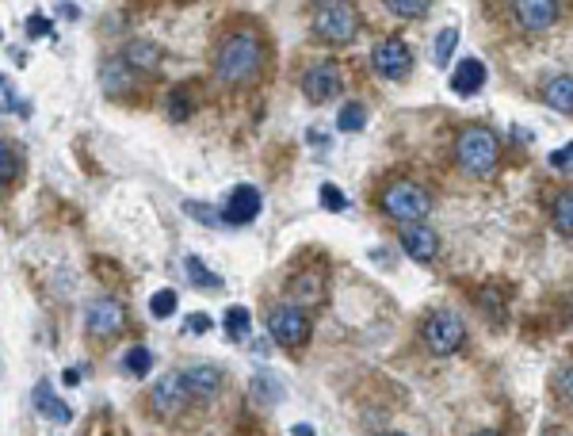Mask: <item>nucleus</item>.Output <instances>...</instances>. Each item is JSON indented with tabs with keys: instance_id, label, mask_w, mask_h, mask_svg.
<instances>
[{
	"instance_id": "f257e3e1",
	"label": "nucleus",
	"mask_w": 573,
	"mask_h": 436,
	"mask_svg": "<svg viewBox=\"0 0 573 436\" xmlns=\"http://www.w3.org/2000/svg\"><path fill=\"white\" fill-rule=\"evenodd\" d=\"M260 69H264V43L253 31H234L222 39L218 54H214V73L226 85H249L260 77Z\"/></svg>"
},
{
	"instance_id": "f03ea898",
	"label": "nucleus",
	"mask_w": 573,
	"mask_h": 436,
	"mask_svg": "<svg viewBox=\"0 0 573 436\" xmlns=\"http://www.w3.org/2000/svg\"><path fill=\"white\" fill-rule=\"evenodd\" d=\"M497 157H501V142L497 134L486 131V127H467L455 142V161L459 169L470 176H486L497 169Z\"/></svg>"
},
{
	"instance_id": "7ed1b4c3",
	"label": "nucleus",
	"mask_w": 573,
	"mask_h": 436,
	"mask_svg": "<svg viewBox=\"0 0 573 436\" xmlns=\"http://www.w3.org/2000/svg\"><path fill=\"white\" fill-rule=\"evenodd\" d=\"M382 211L390 218H398V222H421V218L432 211V196H428L421 184H413V180H394L386 192L379 196Z\"/></svg>"
},
{
	"instance_id": "20e7f679",
	"label": "nucleus",
	"mask_w": 573,
	"mask_h": 436,
	"mask_svg": "<svg viewBox=\"0 0 573 436\" xmlns=\"http://www.w3.org/2000/svg\"><path fill=\"white\" fill-rule=\"evenodd\" d=\"M314 27H318V35L329 46H344V43H352V35H356V27H360V16H356L352 4L333 0V4H321L318 8Z\"/></svg>"
},
{
	"instance_id": "39448f33",
	"label": "nucleus",
	"mask_w": 573,
	"mask_h": 436,
	"mask_svg": "<svg viewBox=\"0 0 573 436\" xmlns=\"http://www.w3.org/2000/svg\"><path fill=\"white\" fill-rule=\"evenodd\" d=\"M467 341V329H463V318L451 314V310H436L432 318L425 322V345L436 356H451V352L463 349Z\"/></svg>"
},
{
	"instance_id": "423d86ee",
	"label": "nucleus",
	"mask_w": 573,
	"mask_h": 436,
	"mask_svg": "<svg viewBox=\"0 0 573 436\" xmlns=\"http://www.w3.org/2000/svg\"><path fill=\"white\" fill-rule=\"evenodd\" d=\"M268 329H272V337H276L283 349H298V345L310 341V318H306V310L295 303L276 306V310L268 314Z\"/></svg>"
},
{
	"instance_id": "0eeeda50",
	"label": "nucleus",
	"mask_w": 573,
	"mask_h": 436,
	"mask_svg": "<svg viewBox=\"0 0 573 436\" xmlns=\"http://www.w3.org/2000/svg\"><path fill=\"white\" fill-rule=\"evenodd\" d=\"M371 66H375V73L390 77V81H402L405 73L413 69V54H409V46L402 39H382L371 50Z\"/></svg>"
},
{
	"instance_id": "6e6552de",
	"label": "nucleus",
	"mask_w": 573,
	"mask_h": 436,
	"mask_svg": "<svg viewBox=\"0 0 573 436\" xmlns=\"http://www.w3.org/2000/svg\"><path fill=\"white\" fill-rule=\"evenodd\" d=\"M85 322L92 337L107 341V337H115L119 329L127 326V310H123V303H115V299H96V303L88 306Z\"/></svg>"
},
{
	"instance_id": "1a4fd4ad",
	"label": "nucleus",
	"mask_w": 573,
	"mask_h": 436,
	"mask_svg": "<svg viewBox=\"0 0 573 436\" xmlns=\"http://www.w3.org/2000/svg\"><path fill=\"white\" fill-rule=\"evenodd\" d=\"M260 192H256L253 184H237L234 192L226 196L222 203V218H226V226H249L256 215H260Z\"/></svg>"
},
{
	"instance_id": "9d476101",
	"label": "nucleus",
	"mask_w": 573,
	"mask_h": 436,
	"mask_svg": "<svg viewBox=\"0 0 573 436\" xmlns=\"http://www.w3.org/2000/svg\"><path fill=\"white\" fill-rule=\"evenodd\" d=\"M398 241H402V249L413 257V261H436V253H440V234L432 230V226H421V222H409V226H402V234H398Z\"/></svg>"
},
{
	"instance_id": "9b49d317",
	"label": "nucleus",
	"mask_w": 573,
	"mask_h": 436,
	"mask_svg": "<svg viewBox=\"0 0 573 436\" xmlns=\"http://www.w3.org/2000/svg\"><path fill=\"white\" fill-rule=\"evenodd\" d=\"M302 92L314 100V104H325L340 92V69L333 62H318L302 73Z\"/></svg>"
},
{
	"instance_id": "f8f14e48",
	"label": "nucleus",
	"mask_w": 573,
	"mask_h": 436,
	"mask_svg": "<svg viewBox=\"0 0 573 436\" xmlns=\"http://www.w3.org/2000/svg\"><path fill=\"white\" fill-rule=\"evenodd\" d=\"M149 402H153L157 414H176V410H184L191 402V391H188V383H184V375H165V379H157Z\"/></svg>"
},
{
	"instance_id": "ddd939ff",
	"label": "nucleus",
	"mask_w": 573,
	"mask_h": 436,
	"mask_svg": "<svg viewBox=\"0 0 573 436\" xmlns=\"http://www.w3.org/2000/svg\"><path fill=\"white\" fill-rule=\"evenodd\" d=\"M512 12H516L524 31H543V27H551L558 20L562 4H554V0H520V4H512Z\"/></svg>"
},
{
	"instance_id": "4468645a",
	"label": "nucleus",
	"mask_w": 573,
	"mask_h": 436,
	"mask_svg": "<svg viewBox=\"0 0 573 436\" xmlns=\"http://www.w3.org/2000/svg\"><path fill=\"white\" fill-rule=\"evenodd\" d=\"M184 375V383H188L191 398H214V394L222 391V371L214 368V364H191L188 371H180Z\"/></svg>"
},
{
	"instance_id": "2eb2a0df",
	"label": "nucleus",
	"mask_w": 573,
	"mask_h": 436,
	"mask_svg": "<svg viewBox=\"0 0 573 436\" xmlns=\"http://www.w3.org/2000/svg\"><path fill=\"white\" fill-rule=\"evenodd\" d=\"M482 85H486V66H482L478 58L459 62L455 73H451V92H455V96H474Z\"/></svg>"
},
{
	"instance_id": "dca6fc26",
	"label": "nucleus",
	"mask_w": 573,
	"mask_h": 436,
	"mask_svg": "<svg viewBox=\"0 0 573 436\" xmlns=\"http://www.w3.org/2000/svg\"><path fill=\"white\" fill-rule=\"evenodd\" d=\"M35 406H39V414L50 417V421H58V425H69V421H73L69 406L50 391V383H39V387H35Z\"/></svg>"
},
{
	"instance_id": "f3484780",
	"label": "nucleus",
	"mask_w": 573,
	"mask_h": 436,
	"mask_svg": "<svg viewBox=\"0 0 573 436\" xmlns=\"http://www.w3.org/2000/svg\"><path fill=\"white\" fill-rule=\"evenodd\" d=\"M543 100L551 104L554 111H573V77L570 73H558L543 85Z\"/></svg>"
},
{
	"instance_id": "a211bd4d",
	"label": "nucleus",
	"mask_w": 573,
	"mask_h": 436,
	"mask_svg": "<svg viewBox=\"0 0 573 436\" xmlns=\"http://www.w3.org/2000/svg\"><path fill=\"white\" fill-rule=\"evenodd\" d=\"M127 66L134 69V73H146V69H157V62H161V50L153 43H146V39H134V43L127 46Z\"/></svg>"
},
{
	"instance_id": "6ab92c4d",
	"label": "nucleus",
	"mask_w": 573,
	"mask_h": 436,
	"mask_svg": "<svg viewBox=\"0 0 573 436\" xmlns=\"http://www.w3.org/2000/svg\"><path fill=\"white\" fill-rule=\"evenodd\" d=\"M134 85V69L127 66V58H115L104 66V88L111 96H123L127 88Z\"/></svg>"
},
{
	"instance_id": "aec40b11",
	"label": "nucleus",
	"mask_w": 573,
	"mask_h": 436,
	"mask_svg": "<svg viewBox=\"0 0 573 436\" xmlns=\"http://www.w3.org/2000/svg\"><path fill=\"white\" fill-rule=\"evenodd\" d=\"M222 326H226V337H230V341H245V337H249V326H253V322H249V310H245V306H230L226 318H222Z\"/></svg>"
},
{
	"instance_id": "412c9836",
	"label": "nucleus",
	"mask_w": 573,
	"mask_h": 436,
	"mask_svg": "<svg viewBox=\"0 0 573 436\" xmlns=\"http://www.w3.org/2000/svg\"><path fill=\"white\" fill-rule=\"evenodd\" d=\"M253 398L260 402V406H272V402H279V398H283V387H279L276 375H268V371H264V375H256V379H253Z\"/></svg>"
},
{
	"instance_id": "4be33fe9",
	"label": "nucleus",
	"mask_w": 573,
	"mask_h": 436,
	"mask_svg": "<svg viewBox=\"0 0 573 436\" xmlns=\"http://www.w3.org/2000/svg\"><path fill=\"white\" fill-rule=\"evenodd\" d=\"M455 43H459V31H455V27L440 31V35H436V46H432V62H436V66H447L451 54H455Z\"/></svg>"
},
{
	"instance_id": "5701e85b",
	"label": "nucleus",
	"mask_w": 573,
	"mask_h": 436,
	"mask_svg": "<svg viewBox=\"0 0 573 436\" xmlns=\"http://www.w3.org/2000/svg\"><path fill=\"white\" fill-rule=\"evenodd\" d=\"M188 280L199 287H207V291H218V287H222V276L207 272V264L199 261V257H188Z\"/></svg>"
},
{
	"instance_id": "b1692460",
	"label": "nucleus",
	"mask_w": 573,
	"mask_h": 436,
	"mask_svg": "<svg viewBox=\"0 0 573 436\" xmlns=\"http://www.w3.org/2000/svg\"><path fill=\"white\" fill-rule=\"evenodd\" d=\"M554 226L562 234H573V192H562L554 199Z\"/></svg>"
},
{
	"instance_id": "393cba45",
	"label": "nucleus",
	"mask_w": 573,
	"mask_h": 436,
	"mask_svg": "<svg viewBox=\"0 0 573 436\" xmlns=\"http://www.w3.org/2000/svg\"><path fill=\"white\" fill-rule=\"evenodd\" d=\"M363 123H367V108H363V104L352 100V104H344V108H340V115H337L340 131H360Z\"/></svg>"
},
{
	"instance_id": "a878e982",
	"label": "nucleus",
	"mask_w": 573,
	"mask_h": 436,
	"mask_svg": "<svg viewBox=\"0 0 573 436\" xmlns=\"http://www.w3.org/2000/svg\"><path fill=\"white\" fill-rule=\"evenodd\" d=\"M386 12L409 16V20H421V16H428V0H386Z\"/></svg>"
},
{
	"instance_id": "bb28decb",
	"label": "nucleus",
	"mask_w": 573,
	"mask_h": 436,
	"mask_svg": "<svg viewBox=\"0 0 573 436\" xmlns=\"http://www.w3.org/2000/svg\"><path fill=\"white\" fill-rule=\"evenodd\" d=\"M123 368H127L130 375H138V379H142V375L153 368V352L142 349V345H138V349H130L127 356H123Z\"/></svg>"
},
{
	"instance_id": "cd10ccee",
	"label": "nucleus",
	"mask_w": 573,
	"mask_h": 436,
	"mask_svg": "<svg viewBox=\"0 0 573 436\" xmlns=\"http://www.w3.org/2000/svg\"><path fill=\"white\" fill-rule=\"evenodd\" d=\"M172 310H176V291H169V287L149 299V314H153V318H169Z\"/></svg>"
},
{
	"instance_id": "c85d7f7f",
	"label": "nucleus",
	"mask_w": 573,
	"mask_h": 436,
	"mask_svg": "<svg viewBox=\"0 0 573 436\" xmlns=\"http://www.w3.org/2000/svg\"><path fill=\"white\" fill-rule=\"evenodd\" d=\"M318 199H321V207H325V211H344V207H348V199H344V192H340L337 184H321Z\"/></svg>"
},
{
	"instance_id": "c756f323",
	"label": "nucleus",
	"mask_w": 573,
	"mask_h": 436,
	"mask_svg": "<svg viewBox=\"0 0 573 436\" xmlns=\"http://www.w3.org/2000/svg\"><path fill=\"white\" fill-rule=\"evenodd\" d=\"M184 211H188V215H195V218H203V222H207V226H214V230H218V226H226L222 211H214V207H207V203H184Z\"/></svg>"
},
{
	"instance_id": "7c9ffc66",
	"label": "nucleus",
	"mask_w": 573,
	"mask_h": 436,
	"mask_svg": "<svg viewBox=\"0 0 573 436\" xmlns=\"http://www.w3.org/2000/svg\"><path fill=\"white\" fill-rule=\"evenodd\" d=\"M27 35L31 39H54V23L46 16H27Z\"/></svg>"
},
{
	"instance_id": "2f4dec72",
	"label": "nucleus",
	"mask_w": 573,
	"mask_h": 436,
	"mask_svg": "<svg viewBox=\"0 0 573 436\" xmlns=\"http://www.w3.org/2000/svg\"><path fill=\"white\" fill-rule=\"evenodd\" d=\"M169 104H172V119H188V92H184V88L172 92Z\"/></svg>"
},
{
	"instance_id": "473e14b6",
	"label": "nucleus",
	"mask_w": 573,
	"mask_h": 436,
	"mask_svg": "<svg viewBox=\"0 0 573 436\" xmlns=\"http://www.w3.org/2000/svg\"><path fill=\"white\" fill-rule=\"evenodd\" d=\"M0 157H4V169H0V176H4V184H12V176H16V153H12V146H8V142H4Z\"/></svg>"
},
{
	"instance_id": "72a5a7b5",
	"label": "nucleus",
	"mask_w": 573,
	"mask_h": 436,
	"mask_svg": "<svg viewBox=\"0 0 573 436\" xmlns=\"http://www.w3.org/2000/svg\"><path fill=\"white\" fill-rule=\"evenodd\" d=\"M551 165H554V169H573V142L551 153Z\"/></svg>"
},
{
	"instance_id": "f704fd0d",
	"label": "nucleus",
	"mask_w": 573,
	"mask_h": 436,
	"mask_svg": "<svg viewBox=\"0 0 573 436\" xmlns=\"http://www.w3.org/2000/svg\"><path fill=\"white\" fill-rule=\"evenodd\" d=\"M558 391H562V398L573 406V368L562 371V379H558Z\"/></svg>"
},
{
	"instance_id": "c9c22d12",
	"label": "nucleus",
	"mask_w": 573,
	"mask_h": 436,
	"mask_svg": "<svg viewBox=\"0 0 573 436\" xmlns=\"http://www.w3.org/2000/svg\"><path fill=\"white\" fill-rule=\"evenodd\" d=\"M211 329V318L207 314H191L188 318V333H207Z\"/></svg>"
},
{
	"instance_id": "e433bc0d",
	"label": "nucleus",
	"mask_w": 573,
	"mask_h": 436,
	"mask_svg": "<svg viewBox=\"0 0 573 436\" xmlns=\"http://www.w3.org/2000/svg\"><path fill=\"white\" fill-rule=\"evenodd\" d=\"M4 111H16V96H12V85L4 81Z\"/></svg>"
},
{
	"instance_id": "4c0bfd02",
	"label": "nucleus",
	"mask_w": 573,
	"mask_h": 436,
	"mask_svg": "<svg viewBox=\"0 0 573 436\" xmlns=\"http://www.w3.org/2000/svg\"><path fill=\"white\" fill-rule=\"evenodd\" d=\"M58 12H62V16H69V20H77V16H81V8H73V4H62Z\"/></svg>"
},
{
	"instance_id": "58836bf2",
	"label": "nucleus",
	"mask_w": 573,
	"mask_h": 436,
	"mask_svg": "<svg viewBox=\"0 0 573 436\" xmlns=\"http://www.w3.org/2000/svg\"><path fill=\"white\" fill-rule=\"evenodd\" d=\"M65 383H69V387H77V383H81V371L69 368V371H65Z\"/></svg>"
},
{
	"instance_id": "ea45409f",
	"label": "nucleus",
	"mask_w": 573,
	"mask_h": 436,
	"mask_svg": "<svg viewBox=\"0 0 573 436\" xmlns=\"http://www.w3.org/2000/svg\"><path fill=\"white\" fill-rule=\"evenodd\" d=\"M295 436H314V429L310 425H295Z\"/></svg>"
},
{
	"instance_id": "a19ab883",
	"label": "nucleus",
	"mask_w": 573,
	"mask_h": 436,
	"mask_svg": "<svg viewBox=\"0 0 573 436\" xmlns=\"http://www.w3.org/2000/svg\"><path fill=\"white\" fill-rule=\"evenodd\" d=\"M478 436H497V433H478Z\"/></svg>"
}]
</instances>
